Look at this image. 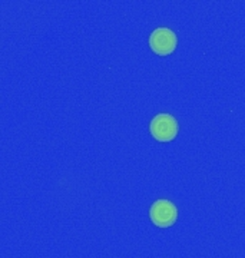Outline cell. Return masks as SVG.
Segmentation results:
<instances>
[{"instance_id":"3957f363","label":"cell","mask_w":245,"mask_h":258,"mask_svg":"<svg viewBox=\"0 0 245 258\" xmlns=\"http://www.w3.org/2000/svg\"><path fill=\"white\" fill-rule=\"evenodd\" d=\"M178 45V37L171 29L158 28L149 36V46L152 52L159 56H168L172 53Z\"/></svg>"},{"instance_id":"6da1fadb","label":"cell","mask_w":245,"mask_h":258,"mask_svg":"<svg viewBox=\"0 0 245 258\" xmlns=\"http://www.w3.org/2000/svg\"><path fill=\"white\" fill-rule=\"evenodd\" d=\"M149 218L158 228H169L178 220V208L169 200H156L149 208Z\"/></svg>"},{"instance_id":"7a4b0ae2","label":"cell","mask_w":245,"mask_h":258,"mask_svg":"<svg viewBox=\"0 0 245 258\" xmlns=\"http://www.w3.org/2000/svg\"><path fill=\"white\" fill-rule=\"evenodd\" d=\"M151 135L159 142H169L172 141L179 131L178 120L173 118L169 113H158L155 115L151 125H149Z\"/></svg>"}]
</instances>
